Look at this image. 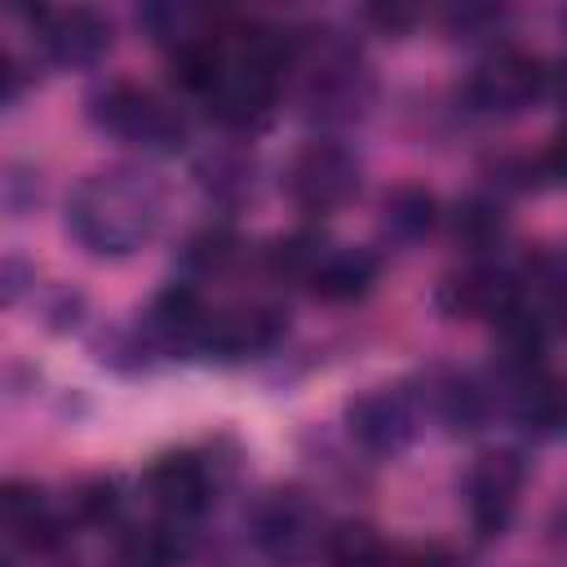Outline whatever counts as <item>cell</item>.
<instances>
[{
	"label": "cell",
	"mask_w": 567,
	"mask_h": 567,
	"mask_svg": "<svg viewBox=\"0 0 567 567\" xmlns=\"http://www.w3.org/2000/svg\"><path fill=\"white\" fill-rule=\"evenodd\" d=\"M164 221V190L151 173L106 168L84 177L66 199V230L97 257H124L142 248Z\"/></svg>",
	"instance_id": "cell-1"
},
{
	"label": "cell",
	"mask_w": 567,
	"mask_h": 567,
	"mask_svg": "<svg viewBox=\"0 0 567 567\" xmlns=\"http://www.w3.org/2000/svg\"><path fill=\"white\" fill-rule=\"evenodd\" d=\"M89 120L124 142L151 146V151H177L186 142V124L173 106H164L151 89L128 84V80H111L106 89H97L89 97Z\"/></svg>",
	"instance_id": "cell-2"
},
{
	"label": "cell",
	"mask_w": 567,
	"mask_h": 567,
	"mask_svg": "<svg viewBox=\"0 0 567 567\" xmlns=\"http://www.w3.org/2000/svg\"><path fill=\"white\" fill-rule=\"evenodd\" d=\"M284 190L306 213H332L359 190V164L337 142H306L284 164Z\"/></svg>",
	"instance_id": "cell-3"
},
{
	"label": "cell",
	"mask_w": 567,
	"mask_h": 567,
	"mask_svg": "<svg viewBox=\"0 0 567 567\" xmlns=\"http://www.w3.org/2000/svg\"><path fill=\"white\" fill-rule=\"evenodd\" d=\"M549 84V71H540L536 58L501 49L496 58L478 62L474 75L465 80V102L478 115H514L523 106H532Z\"/></svg>",
	"instance_id": "cell-4"
},
{
	"label": "cell",
	"mask_w": 567,
	"mask_h": 567,
	"mask_svg": "<svg viewBox=\"0 0 567 567\" xmlns=\"http://www.w3.org/2000/svg\"><path fill=\"white\" fill-rule=\"evenodd\" d=\"M527 483V465L514 452H487L465 474V509L478 536H501L514 514V501Z\"/></svg>",
	"instance_id": "cell-5"
},
{
	"label": "cell",
	"mask_w": 567,
	"mask_h": 567,
	"mask_svg": "<svg viewBox=\"0 0 567 567\" xmlns=\"http://www.w3.org/2000/svg\"><path fill=\"white\" fill-rule=\"evenodd\" d=\"M146 492L168 523H190L213 501V474L195 452H168L146 470Z\"/></svg>",
	"instance_id": "cell-6"
},
{
	"label": "cell",
	"mask_w": 567,
	"mask_h": 567,
	"mask_svg": "<svg viewBox=\"0 0 567 567\" xmlns=\"http://www.w3.org/2000/svg\"><path fill=\"white\" fill-rule=\"evenodd\" d=\"M279 337H284V315L275 306H226V310H208L199 350L221 359H244L270 350Z\"/></svg>",
	"instance_id": "cell-7"
},
{
	"label": "cell",
	"mask_w": 567,
	"mask_h": 567,
	"mask_svg": "<svg viewBox=\"0 0 567 567\" xmlns=\"http://www.w3.org/2000/svg\"><path fill=\"white\" fill-rule=\"evenodd\" d=\"M40 44L62 66H93L111 49V22L97 9H40Z\"/></svg>",
	"instance_id": "cell-8"
},
{
	"label": "cell",
	"mask_w": 567,
	"mask_h": 567,
	"mask_svg": "<svg viewBox=\"0 0 567 567\" xmlns=\"http://www.w3.org/2000/svg\"><path fill=\"white\" fill-rule=\"evenodd\" d=\"M350 430L363 447L372 452H399L416 434V399L403 385H381L368 390L350 408Z\"/></svg>",
	"instance_id": "cell-9"
},
{
	"label": "cell",
	"mask_w": 567,
	"mask_h": 567,
	"mask_svg": "<svg viewBox=\"0 0 567 567\" xmlns=\"http://www.w3.org/2000/svg\"><path fill=\"white\" fill-rule=\"evenodd\" d=\"M439 306L447 315H465V319H501L509 306H518V279L501 266L478 261V266H465L443 279Z\"/></svg>",
	"instance_id": "cell-10"
},
{
	"label": "cell",
	"mask_w": 567,
	"mask_h": 567,
	"mask_svg": "<svg viewBox=\"0 0 567 567\" xmlns=\"http://www.w3.org/2000/svg\"><path fill=\"white\" fill-rule=\"evenodd\" d=\"M252 540L266 554H297L315 540V509L301 492H270L252 509Z\"/></svg>",
	"instance_id": "cell-11"
},
{
	"label": "cell",
	"mask_w": 567,
	"mask_h": 567,
	"mask_svg": "<svg viewBox=\"0 0 567 567\" xmlns=\"http://www.w3.org/2000/svg\"><path fill=\"white\" fill-rule=\"evenodd\" d=\"M372 284H377V257L363 248H332L310 279L315 297H323V301H354Z\"/></svg>",
	"instance_id": "cell-12"
},
{
	"label": "cell",
	"mask_w": 567,
	"mask_h": 567,
	"mask_svg": "<svg viewBox=\"0 0 567 567\" xmlns=\"http://www.w3.org/2000/svg\"><path fill=\"white\" fill-rule=\"evenodd\" d=\"M4 527L27 549H49V545L62 540L58 518L49 514L44 496L35 487H27V483H9V492H4Z\"/></svg>",
	"instance_id": "cell-13"
},
{
	"label": "cell",
	"mask_w": 567,
	"mask_h": 567,
	"mask_svg": "<svg viewBox=\"0 0 567 567\" xmlns=\"http://www.w3.org/2000/svg\"><path fill=\"white\" fill-rule=\"evenodd\" d=\"M518 421L540 434V439H554V434H567V377H532L518 385V403H514Z\"/></svg>",
	"instance_id": "cell-14"
},
{
	"label": "cell",
	"mask_w": 567,
	"mask_h": 567,
	"mask_svg": "<svg viewBox=\"0 0 567 567\" xmlns=\"http://www.w3.org/2000/svg\"><path fill=\"white\" fill-rule=\"evenodd\" d=\"M186 554L182 545V523H155V527H133L115 545V567H177Z\"/></svg>",
	"instance_id": "cell-15"
},
{
	"label": "cell",
	"mask_w": 567,
	"mask_h": 567,
	"mask_svg": "<svg viewBox=\"0 0 567 567\" xmlns=\"http://www.w3.org/2000/svg\"><path fill=\"white\" fill-rule=\"evenodd\" d=\"M434 195L421 190V186H399L394 195H385V208H381V230L394 239V244H416L430 226H434Z\"/></svg>",
	"instance_id": "cell-16"
},
{
	"label": "cell",
	"mask_w": 567,
	"mask_h": 567,
	"mask_svg": "<svg viewBox=\"0 0 567 567\" xmlns=\"http://www.w3.org/2000/svg\"><path fill=\"white\" fill-rule=\"evenodd\" d=\"M447 235H452L461 248L483 252V248H492V244L505 235V213H501V204H492V199H483V195H470V199H461V204L447 213Z\"/></svg>",
	"instance_id": "cell-17"
},
{
	"label": "cell",
	"mask_w": 567,
	"mask_h": 567,
	"mask_svg": "<svg viewBox=\"0 0 567 567\" xmlns=\"http://www.w3.org/2000/svg\"><path fill=\"white\" fill-rule=\"evenodd\" d=\"M328 252L332 248L323 244L319 230H292V235H284L266 248V270L279 275V279H306L310 284Z\"/></svg>",
	"instance_id": "cell-18"
},
{
	"label": "cell",
	"mask_w": 567,
	"mask_h": 567,
	"mask_svg": "<svg viewBox=\"0 0 567 567\" xmlns=\"http://www.w3.org/2000/svg\"><path fill=\"white\" fill-rule=\"evenodd\" d=\"M235 257H239V235H235L230 226H221V221L195 230V235L182 244V270H190V275H199V279L221 275Z\"/></svg>",
	"instance_id": "cell-19"
},
{
	"label": "cell",
	"mask_w": 567,
	"mask_h": 567,
	"mask_svg": "<svg viewBox=\"0 0 567 567\" xmlns=\"http://www.w3.org/2000/svg\"><path fill=\"white\" fill-rule=\"evenodd\" d=\"M434 408H439L447 430H478V421L487 416V394L474 377H452L439 385Z\"/></svg>",
	"instance_id": "cell-20"
},
{
	"label": "cell",
	"mask_w": 567,
	"mask_h": 567,
	"mask_svg": "<svg viewBox=\"0 0 567 567\" xmlns=\"http://www.w3.org/2000/svg\"><path fill=\"white\" fill-rule=\"evenodd\" d=\"M328 558L332 567H381V540L363 523H341L328 532Z\"/></svg>",
	"instance_id": "cell-21"
},
{
	"label": "cell",
	"mask_w": 567,
	"mask_h": 567,
	"mask_svg": "<svg viewBox=\"0 0 567 567\" xmlns=\"http://www.w3.org/2000/svg\"><path fill=\"white\" fill-rule=\"evenodd\" d=\"M252 164L248 159H239V155H208L204 164H199V182H204V190H213L217 199H239L248 186H252Z\"/></svg>",
	"instance_id": "cell-22"
},
{
	"label": "cell",
	"mask_w": 567,
	"mask_h": 567,
	"mask_svg": "<svg viewBox=\"0 0 567 567\" xmlns=\"http://www.w3.org/2000/svg\"><path fill=\"white\" fill-rule=\"evenodd\" d=\"M115 509H120L115 483H89V487L75 496V514H80L84 523H106Z\"/></svg>",
	"instance_id": "cell-23"
},
{
	"label": "cell",
	"mask_w": 567,
	"mask_h": 567,
	"mask_svg": "<svg viewBox=\"0 0 567 567\" xmlns=\"http://www.w3.org/2000/svg\"><path fill=\"white\" fill-rule=\"evenodd\" d=\"M549 89H554V93L567 102V62H563L558 71H549Z\"/></svg>",
	"instance_id": "cell-24"
},
{
	"label": "cell",
	"mask_w": 567,
	"mask_h": 567,
	"mask_svg": "<svg viewBox=\"0 0 567 567\" xmlns=\"http://www.w3.org/2000/svg\"><path fill=\"white\" fill-rule=\"evenodd\" d=\"M558 310H563V319H567V297H558Z\"/></svg>",
	"instance_id": "cell-25"
}]
</instances>
